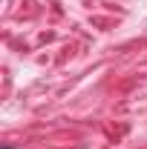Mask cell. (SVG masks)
<instances>
[{
	"instance_id": "obj_1",
	"label": "cell",
	"mask_w": 147,
	"mask_h": 149,
	"mask_svg": "<svg viewBox=\"0 0 147 149\" xmlns=\"http://www.w3.org/2000/svg\"><path fill=\"white\" fill-rule=\"evenodd\" d=\"M3 149H9V146H3Z\"/></svg>"
}]
</instances>
